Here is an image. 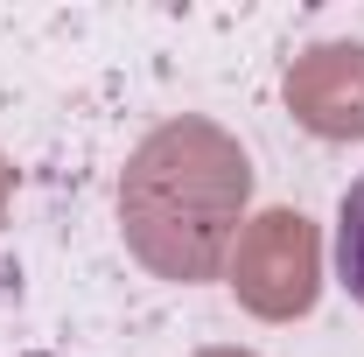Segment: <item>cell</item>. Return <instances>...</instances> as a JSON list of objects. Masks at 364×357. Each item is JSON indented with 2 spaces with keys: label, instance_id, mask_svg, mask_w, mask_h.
Returning <instances> with one entry per match:
<instances>
[{
  "label": "cell",
  "instance_id": "6da1fadb",
  "mask_svg": "<svg viewBox=\"0 0 364 357\" xmlns=\"http://www.w3.org/2000/svg\"><path fill=\"white\" fill-rule=\"evenodd\" d=\"M252 161L218 119H161L119 169V231L154 280H218L245 231Z\"/></svg>",
  "mask_w": 364,
  "mask_h": 357
},
{
  "label": "cell",
  "instance_id": "7a4b0ae2",
  "mask_svg": "<svg viewBox=\"0 0 364 357\" xmlns=\"http://www.w3.org/2000/svg\"><path fill=\"white\" fill-rule=\"evenodd\" d=\"M231 294L259 322H294L322 294V238L301 211H259L231 245Z\"/></svg>",
  "mask_w": 364,
  "mask_h": 357
},
{
  "label": "cell",
  "instance_id": "3957f363",
  "mask_svg": "<svg viewBox=\"0 0 364 357\" xmlns=\"http://www.w3.org/2000/svg\"><path fill=\"white\" fill-rule=\"evenodd\" d=\"M287 112L316 140H364V43H316L287 63Z\"/></svg>",
  "mask_w": 364,
  "mask_h": 357
},
{
  "label": "cell",
  "instance_id": "277c9868",
  "mask_svg": "<svg viewBox=\"0 0 364 357\" xmlns=\"http://www.w3.org/2000/svg\"><path fill=\"white\" fill-rule=\"evenodd\" d=\"M336 273H343L350 302H364V176L336 203Z\"/></svg>",
  "mask_w": 364,
  "mask_h": 357
},
{
  "label": "cell",
  "instance_id": "5b68a950",
  "mask_svg": "<svg viewBox=\"0 0 364 357\" xmlns=\"http://www.w3.org/2000/svg\"><path fill=\"white\" fill-rule=\"evenodd\" d=\"M7 203H14V169H7V154H0V218H7Z\"/></svg>",
  "mask_w": 364,
  "mask_h": 357
},
{
  "label": "cell",
  "instance_id": "8992f818",
  "mask_svg": "<svg viewBox=\"0 0 364 357\" xmlns=\"http://www.w3.org/2000/svg\"><path fill=\"white\" fill-rule=\"evenodd\" d=\"M196 357H252V351H231V343H218V351H196Z\"/></svg>",
  "mask_w": 364,
  "mask_h": 357
}]
</instances>
